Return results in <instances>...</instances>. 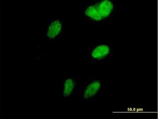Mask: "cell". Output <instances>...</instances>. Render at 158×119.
Listing matches in <instances>:
<instances>
[{"mask_svg": "<svg viewBox=\"0 0 158 119\" xmlns=\"http://www.w3.org/2000/svg\"><path fill=\"white\" fill-rule=\"evenodd\" d=\"M63 23L61 20L55 19L49 22L46 28V37L50 40L57 39L62 35Z\"/></svg>", "mask_w": 158, "mask_h": 119, "instance_id": "6", "label": "cell"}, {"mask_svg": "<svg viewBox=\"0 0 158 119\" xmlns=\"http://www.w3.org/2000/svg\"><path fill=\"white\" fill-rule=\"evenodd\" d=\"M77 82L75 76H68L63 79L62 85V95L64 100H69L75 94Z\"/></svg>", "mask_w": 158, "mask_h": 119, "instance_id": "5", "label": "cell"}, {"mask_svg": "<svg viewBox=\"0 0 158 119\" xmlns=\"http://www.w3.org/2000/svg\"><path fill=\"white\" fill-rule=\"evenodd\" d=\"M84 18L91 24L96 26L104 25L108 23L102 16L97 6L96 1L93 0L86 4L83 11Z\"/></svg>", "mask_w": 158, "mask_h": 119, "instance_id": "3", "label": "cell"}, {"mask_svg": "<svg viewBox=\"0 0 158 119\" xmlns=\"http://www.w3.org/2000/svg\"><path fill=\"white\" fill-rule=\"evenodd\" d=\"M102 16L108 22L116 12L117 5L115 0H96Z\"/></svg>", "mask_w": 158, "mask_h": 119, "instance_id": "4", "label": "cell"}, {"mask_svg": "<svg viewBox=\"0 0 158 119\" xmlns=\"http://www.w3.org/2000/svg\"><path fill=\"white\" fill-rule=\"evenodd\" d=\"M89 57L91 62L95 63H106L114 57L113 46L106 41H99L89 49Z\"/></svg>", "mask_w": 158, "mask_h": 119, "instance_id": "1", "label": "cell"}, {"mask_svg": "<svg viewBox=\"0 0 158 119\" xmlns=\"http://www.w3.org/2000/svg\"><path fill=\"white\" fill-rule=\"evenodd\" d=\"M101 79L92 76H89L88 80L84 83L82 92L83 100L89 101L98 97L101 90Z\"/></svg>", "mask_w": 158, "mask_h": 119, "instance_id": "2", "label": "cell"}]
</instances>
